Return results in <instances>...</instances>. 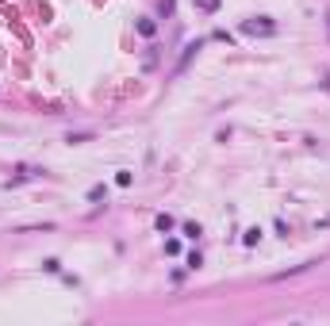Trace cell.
<instances>
[{
	"instance_id": "8fae6325",
	"label": "cell",
	"mask_w": 330,
	"mask_h": 326,
	"mask_svg": "<svg viewBox=\"0 0 330 326\" xmlns=\"http://www.w3.org/2000/svg\"><path fill=\"white\" fill-rule=\"evenodd\" d=\"M196 8H204V12H215V8H219V0H196Z\"/></svg>"
},
{
	"instance_id": "30bf717a",
	"label": "cell",
	"mask_w": 330,
	"mask_h": 326,
	"mask_svg": "<svg viewBox=\"0 0 330 326\" xmlns=\"http://www.w3.org/2000/svg\"><path fill=\"white\" fill-rule=\"evenodd\" d=\"M89 138H92V134H89V131H81V134H69L65 142H73V146H77V142H89Z\"/></svg>"
},
{
	"instance_id": "8992f818",
	"label": "cell",
	"mask_w": 330,
	"mask_h": 326,
	"mask_svg": "<svg viewBox=\"0 0 330 326\" xmlns=\"http://www.w3.org/2000/svg\"><path fill=\"white\" fill-rule=\"evenodd\" d=\"M196 50H200V43H188V46H184V58H180V65H177V69H184V65L192 61V54H196Z\"/></svg>"
},
{
	"instance_id": "9c48e42d",
	"label": "cell",
	"mask_w": 330,
	"mask_h": 326,
	"mask_svg": "<svg viewBox=\"0 0 330 326\" xmlns=\"http://www.w3.org/2000/svg\"><path fill=\"white\" fill-rule=\"evenodd\" d=\"M184 234H188V238H200L204 230H200V222H184Z\"/></svg>"
},
{
	"instance_id": "ba28073f",
	"label": "cell",
	"mask_w": 330,
	"mask_h": 326,
	"mask_svg": "<svg viewBox=\"0 0 330 326\" xmlns=\"http://www.w3.org/2000/svg\"><path fill=\"white\" fill-rule=\"evenodd\" d=\"M89 200H92V204L104 200V184H92V188H89Z\"/></svg>"
},
{
	"instance_id": "5b68a950",
	"label": "cell",
	"mask_w": 330,
	"mask_h": 326,
	"mask_svg": "<svg viewBox=\"0 0 330 326\" xmlns=\"http://www.w3.org/2000/svg\"><path fill=\"white\" fill-rule=\"evenodd\" d=\"M154 226H158L162 234H169V230H173V215H165V211H162V215L154 219Z\"/></svg>"
},
{
	"instance_id": "7a4b0ae2",
	"label": "cell",
	"mask_w": 330,
	"mask_h": 326,
	"mask_svg": "<svg viewBox=\"0 0 330 326\" xmlns=\"http://www.w3.org/2000/svg\"><path fill=\"white\" fill-rule=\"evenodd\" d=\"M39 173H43V169H31V165H19V169H15V177L8 180V188H12V184H23V180H31V177H39Z\"/></svg>"
},
{
	"instance_id": "3957f363",
	"label": "cell",
	"mask_w": 330,
	"mask_h": 326,
	"mask_svg": "<svg viewBox=\"0 0 330 326\" xmlns=\"http://www.w3.org/2000/svg\"><path fill=\"white\" fill-rule=\"evenodd\" d=\"M154 31H158V23H154V19H138V35L154 39Z\"/></svg>"
},
{
	"instance_id": "7c38bea8",
	"label": "cell",
	"mask_w": 330,
	"mask_h": 326,
	"mask_svg": "<svg viewBox=\"0 0 330 326\" xmlns=\"http://www.w3.org/2000/svg\"><path fill=\"white\" fill-rule=\"evenodd\" d=\"M43 269H46V272H61V265H58L54 257H46V261H43Z\"/></svg>"
},
{
	"instance_id": "52a82bcc",
	"label": "cell",
	"mask_w": 330,
	"mask_h": 326,
	"mask_svg": "<svg viewBox=\"0 0 330 326\" xmlns=\"http://www.w3.org/2000/svg\"><path fill=\"white\" fill-rule=\"evenodd\" d=\"M131 180H135V177H131L127 169H119V173H115V184H119V188H131Z\"/></svg>"
},
{
	"instance_id": "277c9868",
	"label": "cell",
	"mask_w": 330,
	"mask_h": 326,
	"mask_svg": "<svg viewBox=\"0 0 330 326\" xmlns=\"http://www.w3.org/2000/svg\"><path fill=\"white\" fill-rule=\"evenodd\" d=\"M257 242H261V230H257V226H250V230L242 234V246H257Z\"/></svg>"
},
{
	"instance_id": "6da1fadb",
	"label": "cell",
	"mask_w": 330,
	"mask_h": 326,
	"mask_svg": "<svg viewBox=\"0 0 330 326\" xmlns=\"http://www.w3.org/2000/svg\"><path fill=\"white\" fill-rule=\"evenodd\" d=\"M242 35H257V39H269L276 35V23L269 15H257V19H242Z\"/></svg>"
}]
</instances>
